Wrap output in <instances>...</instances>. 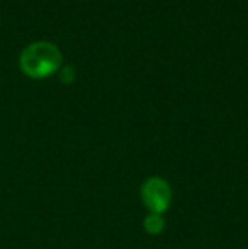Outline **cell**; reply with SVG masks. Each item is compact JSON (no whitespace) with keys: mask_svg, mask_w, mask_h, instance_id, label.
Here are the masks:
<instances>
[{"mask_svg":"<svg viewBox=\"0 0 248 249\" xmlns=\"http://www.w3.org/2000/svg\"><path fill=\"white\" fill-rule=\"evenodd\" d=\"M61 54L57 46L46 41H39L31 46H27L20 54V66L29 76L34 78H41L60 66Z\"/></svg>","mask_w":248,"mask_h":249,"instance_id":"cell-1","label":"cell"}]
</instances>
